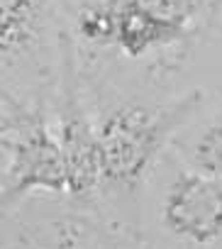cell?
<instances>
[{"label": "cell", "instance_id": "1", "mask_svg": "<svg viewBox=\"0 0 222 249\" xmlns=\"http://www.w3.org/2000/svg\"><path fill=\"white\" fill-rule=\"evenodd\" d=\"M205 90L195 88L166 100L115 95L100 100L95 130L100 149L102 196H135L166 159L176 137L203 107Z\"/></svg>", "mask_w": 222, "mask_h": 249}, {"label": "cell", "instance_id": "2", "mask_svg": "<svg viewBox=\"0 0 222 249\" xmlns=\"http://www.w3.org/2000/svg\"><path fill=\"white\" fill-rule=\"evenodd\" d=\"M37 193L66 198L54 100L0 93V208L10 213Z\"/></svg>", "mask_w": 222, "mask_h": 249}, {"label": "cell", "instance_id": "3", "mask_svg": "<svg viewBox=\"0 0 222 249\" xmlns=\"http://www.w3.org/2000/svg\"><path fill=\"white\" fill-rule=\"evenodd\" d=\"M64 47L61 0H0V93L54 100Z\"/></svg>", "mask_w": 222, "mask_h": 249}, {"label": "cell", "instance_id": "4", "mask_svg": "<svg viewBox=\"0 0 222 249\" xmlns=\"http://www.w3.org/2000/svg\"><path fill=\"white\" fill-rule=\"evenodd\" d=\"M3 249H137L127 227L110 220L100 205H30L3 213Z\"/></svg>", "mask_w": 222, "mask_h": 249}, {"label": "cell", "instance_id": "5", "mask_svg": "<svg viewBox=\"0 0 222 249\" xmlns=\"http://www.w3.org/2000/svg\"><path fill=\"white\" fill-rule=\"evenodd\" d=\"M159 220L186 247L210 249L222 244V181L186 166L176 157L161 186Z\"/></svg>", "mask_w": 222, "mask_h": 249}, {"label": "cell", "instance_id": "6", "mask_svg": "<svg viewBox=\"0 0 222 249\" xmlns=\"http://www.w3.org/2000/svg\"><path fill=\"white\" fill-rule=\"evenodd\" d=\"M171 149L186 166L222 181V112L186 127Z\"/></svg>", "mask_w": 222, "mask_h": 249}]
</instances>
